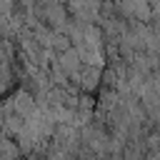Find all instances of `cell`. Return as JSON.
<instances>
[{"label":"cell","mask_w":160,"mask_h":160,"mask_svg":"<svg viewBox=\"0 0 160 160\" xmlns=\"http://www.w3.org/2000/svg\"><path fill=\"white\" fill-rule=\"evenodd\" d=\"M118 8L122 15H128L132 20H150V15H152L150 0H120Z\"/></svg>","instance_id":"6da1fadb"}]
</instances>
